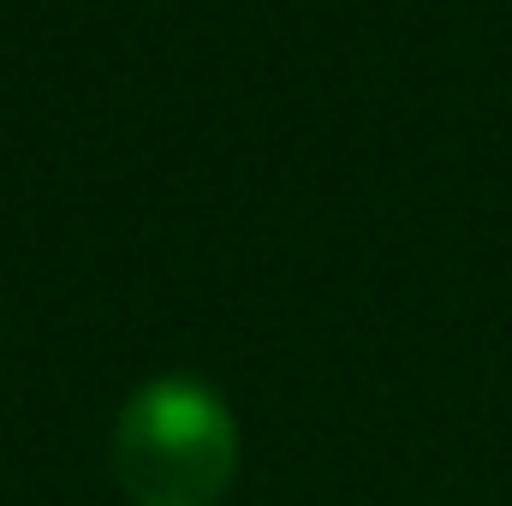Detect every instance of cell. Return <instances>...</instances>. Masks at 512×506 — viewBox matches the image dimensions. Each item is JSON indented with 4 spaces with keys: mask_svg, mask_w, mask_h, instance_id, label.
Returning <instances> with one entry per match:
<instances>
[{
    "mask_svg": "<svg viewBox=\"0 0 512 506\" xmlns=\"http://www.w3.org/2000/svg\"><path fill=\"white\" fill-rule=\"evenodd\" d=\"M114 477L131 506H221L239 477V423L197 376H155L114 423Z\"/></svg>",
    "mask_w": 512,
    "mask_h": 506,
    "instance_id": "1",
    "label": "cell"
}]
</instances>
